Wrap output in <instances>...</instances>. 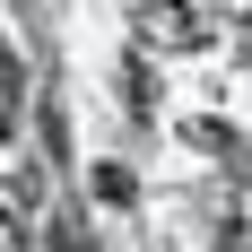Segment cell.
I'll return each mask as SVG.
<instances>
[{"label": "cell", "mask_w": 252, "mask_h": 252, "mask_svg": "<svg viewBox=\"0 0 252 252\" xmlns=\"http://www.w3.org/2000/svg\"><path fill=\"white\" fill-rule=\"evenodd\" d=\"M139 35L165 52H200V44H218V9L209 0H139Z\"/></svg>", "instance_id": "6da1fadb"}, {"label": "cell", "mask_w": 252, "mask_h": 252, "mask_svg": "<svg viewBox=\"0 0 252 252\" xmlns=\"http://www.w3.org/2000/svg\"><path fill=\"white\" fill-rule=\"evenodd\" d=\"M26 209H35V183H0V252L26 244Z\"/></svg>", "instance_id": "7a4b0ae2"}, {"label": "cell", "mask_w": 252, "mask_h": 252, "mask_svg": "<svg viewBox=\"0 0 252 252\" xmlns=\"http://www.w3.org/2000/svg\"><path fill=\"white\" fill-rule=\"evenodd\" d=\"M183 139H191V148H209V157H226V165L244 157V148H235V130H226V122H183Z\"/></svg>", "instance_id": "3957f363"}, {"label": "cell", "mask_w": 252, "mask_h": 252, "mask_svg": "<svg viewBox=\"0 0 252 252\" xmlns=\"http://www.w3.org/2000/svg\"><path fill=\"white\" fill-rule=\"evenodd\" d=\"M122 104H130V122H148V113H157V96H148V70H139V61H122Z\"/></svg>", "instance_id": "277c9868"}, {"label": "cell", "mask_w": 252, "mask_h": 252, "mask_svg": "<svg viewBox=\"0 0 252 252\" xmlns=\"http://www.w3.org/2000/svg\"><path fill=\"white\" fill-rule=\"evenodd\" d=\"M18 96H26V87H18V52L0 44V139H9V113H18Z\"/></svg>", "instance_id": "5b68a950"}, {"label": "cell", "mask_w": 252, "mask_h": 252, "mask_svg": "<svg viewBox=\"0 0 252 252\" xmlns=\"http://www.w3.org/2000/svg\"><path fill=\"white\" fill-rule=\"evenodd\" d=\"M96 200H113V209L130 200V174H122V165H96Z\"/></svg>", "instance_id": "8992f818"}]
</instances>
